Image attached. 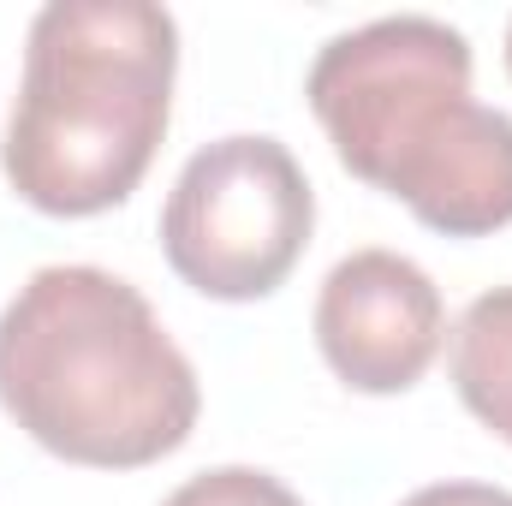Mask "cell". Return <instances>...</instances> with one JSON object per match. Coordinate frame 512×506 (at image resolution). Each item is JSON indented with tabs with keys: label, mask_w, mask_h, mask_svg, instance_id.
Listing matches in <instances>:
<instances>
[{
	"label": "cell",
	"mask_w": 512,
	"mask_h": 506,
	"mask_svg": "<svg viewBox=\"0 0 512 506\" xmlns=\"http://www.w3.org/2000/svg\"><path fill=\"white\" fill-rule=\"evenodd\" d=\"M471 36L429 12L340 30L304 78L340 167L441 239L512 227V114L477 102Z\"/></svg>",
	"instance_id": "6da1fadb"
},
{
	"label": "cell",
	"mask_w": 512,
	"mask_h": 506,
	"mask_svg": "<svg viewBox=\"0 0 512 506\" xmlns=\"http://www.w3.org/2000/svg\"><path fill=\"white\" fill-rule=\"evenodd\" d=\"M0 411L66 465L143 471L191 441L203 387L126 274L48 262L0 310Z\"/></svg>",
	"instance_id": "7a4b0ae2"
},
{
	"label": "cell",
	"mask_w": 512,
	"mask_h": 506,
	"mask_svg": "<svg viewBox=\"0 0 512 506\" xmlns=\"http://www.w3.org/2000/svg\"><path fill=\"white\" fill-rule=\"evenodd\" d=\"M179 78V24L149 0H48L24 30V78L0 173L36 215L90 221L143 185Z\"/></svg>",
	"instance_id": "3957f363"
},
{
	"label": "cell",
	"mask_w": 512,
	"mask_h": 506,
	"mask_svg": "<svg viewBox=\"0 0 512 506\" xmlns=\"http://www.w3.org/2000/svg\"><path fill=\"white\" fill-rule=\"evenodd\" d=\"M310 233L316 191L298 155L262 131L203 143L161 203L167 268L215 304H256L280 292Z\"/></svg>",
	"instance_id": "277c9868"
},
{
	"label": "cell",
	"mask_w": 512,
	"mask_h": 506,
	"mask_svg": "<svg viewBox=\"0 0 512 506\" xmlns=\"http://www.w3.org/2000/svg\"><path fill=\"white\" fill-rule=\"evenodd\" d=\"M447 340L441 286L399 251H352L340 256L316 292V346L322 364L352 393H411L429 376Z\"/></svg>",
	"instance_id": "5b68a950"
},
{
	"label": "cell",
	"mask_w": 512,
	"mask_h": 506,
	"mask_svg": "<svg viewBox=\"0 0 512 506\" xmlns=\"http://www.w3.org/2000/svg\"><path fill=\"white\" fill-rule=\"evenodd\" d=\"M447 376L459 405L512 447V286H495L465 304L447 346Z\"/></svg>",
	"instance_id": "8992f818"
},
{
	"label": "cell",
	"mask_w": 512,
	"mask_h": 506,
	"mask_svg": "<svg viewBox=\"0 0 512 506\" xmlns=\"http://www.w3.org/2000/svg\"><path fill=\"white\" fill-rule=\"evenodd\" d=\"M161 506H304V501L256 465H215V471L179 483Z\"/></svg>",
	"instance_id": "52a82bcc"
},
{
	"label": "cell",
	"mask_w": 512,
	"mask_h": 506,
	"mask_svg": "<svg viewBox=\"0 0 512 506\" xmlns=\"http://www.w3.org/2000/svg\"><path fill=\"white\" fill-rule=\"evenodd\" d=\"M399 506H512V489H495V483H429V489L405 495Z\"/></svg>",
	"instance_id": "ba28073f"
},
{
	"label": "cell",
	"mask_w": 512,
	"mask_h": 506,
	"mask_svg": "<svg viewBox=\"0 0 512 506\" xmlns=\"http://www.w3.org/2000/svg\"><path fill=\"white\" fill-rule=\"evenodd\" d=\"M507 72H512V24H507Z\"/></svg>",
	"instance_id": "9c48e42d"
}]
</instances>
